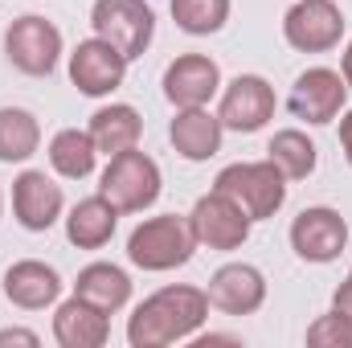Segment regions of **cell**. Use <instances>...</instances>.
<instances>
[{
  "label": "cell",
  "mask_w": 352,
  "mask_h": 348,
  "mask_svg": "<svg viewBox=\"0 0 352 348\" xmlns=\"http://www.w3.org/2000/svg\"><path fill=\"white\" fill-rule=\"evenodd\" d=\"M209 320V295L201 287H160L148 295L131 320H127V345L131 348H168L180 340H192L201 324Z\"/></svg>",
  "instance_id": "obj_1"
},
{
  "label": "cell",
  "mask_w": 352,
  "mask_h": 348,
  "mask_svg": "<svg viewBox=\"0 0 352 348\" xmlns=\"http://www.w3.org/2000/svg\"><path fill=\"white\" fill-rule=\"evenodd\" d=\"M197 250V238L188 230V217H176V213H160V217H148L131 230L127 238V259L140 270H152V274H164L176 270L192 259Z\"/></svg>",
  "instance_id": "obj_2"
},
{
  "label": "cell",
  "mask_w": 352,
  "mask_h": 348,
  "mask_svg": "<svg viewBox=\"0 0 352 348\" xmlns=\"http://www.w3.org/2000/svg\"><path fill=\"white\" fill-rule=\"evenodd\" d=\"M160 184H164L160 180V164L148 152H140V148L111 156L102 176H98V193L119 213H144V209H152L156 197H160Z\"/></svg>",
  "instance_id": "obj_3"
},
{
  "label": "cell",
  "mask_w": 352,
  "mask_h": 348,
  "mask_svg": "<svg viewBox=\"0 0 352 348\" xmlns=\"http://www.w3.org/2000/svg\"><path fill=\"white\" fill-rule=\"evenodd\" d=\"M217 193H226L250 221H266L283 209L287 201V176L278 173L270 160H250V164H230L213 180Z\"/></svg>",
  "instance_id": "obj_4"
},
{
  "label": "cell",
  "mask_w": 352,
  "mask_h": 348,
  "mask_svg": "<svg viewBox=\"0 0 352 348\" xmlns=\"http://www.w3.org/2000/svg\"><path fill=\"white\" fill-rule=\"evenodd\" d=\"M90 25H94V37L111 41L127 62L144 58L156 37V12L148 0H94Z\"/></svg>",
  "instance_id": "obj_5"
},
{
  "label": "cell",
  "mask_w": 352,
  "mask_h": 348,
  "mask_svg": "<svg viewBox=\"0 0 352 348\" xmlns=\"http://www.w3.org/2000/svg\"><path fill=\"white\" fill-rule=\"evenodd\" d=\"M4 58L29 78H50L62 58V29L45 17H16L4 29Z\"/></svg>",
  "instance_id": "obj_6"
},
{
  "label": "cell",
  "mask_w": 352,
  "mask_h": 348,
  "mask_svg": "<svg viewBox=\"0 0 352 348\" xmlns=\"http://www.w3.org/2000/svg\"><path fill=\"white\" fill-rule=\"evenodd\" d=\"M250 217L242 213V205H234L226 193H205L192 213H188V230L197 238V246H209V250H242L246 238H250Z\"/></svg>",
  "instance_id": "obj_7"
},
{
  "label": "cell",
  "mask_w": 352,
  "mask_h": 348,
  "mask_svg": "<svg viewBox=\"0 0 352 348\" xmlns=\"http://www.w3.org/2000/svg\"><path fill=\"white\" fill-rule=\"evenodd\" d=\"M283 37L299 54H328L344 37V12L336 0H299L283 17Z\"/></svg>",
  "instance_id": "obj_8"
},
{
  "label": "cell",
  "mask_w": 352,
  "mask_h": 348,
  "mask_svg": "<svg viewBox=\"0 0 352 348\" xmlns=\"http://www.w3.org/2000/svg\"><path fill=\"white\" fill-rule=\"evenodd\" d=\"M274 87L266 83L263 74H238L230 87H221V107H217V119L226 131H242V135H254L263 131L266 123L274 119Z\"/></svg>",
  "instance_id": "obj_9"
},
{
  "label": "cell",
  "mask_w": 352,
  "mask_h": 348,
  "mask_svg": "<svg viewBox=\"0 0 352 348\" xmlns=\"http://www.w3.org/2000/svg\"><path fill=\"white\" fill-rule=\"evenodd\" d=\"M123 78H127V58L111 41L87 37V41L74 45V54H70V83L82 90L87 98L115 94V90L123 87Z\"/></svg>",
  "instance_id": "obj_10"
},
{
  "label": "cell",
  "mask_w": 352,
  "mask_h": 348,
  "mask_svg": "<svg viewBox=\"0 0 352 348\" xmlns=\"http://www.w3.org/2000/svg\"><path fill=\"white\" fill-rule=\"evenodd\" d=\"M344 246H349V221L328 205H311L291 221V250L303 262H336Z\"/></svg>",
  "instance_id": "obj_11"
},
{
  "label": "cell",
  "mask_w": 352,
  "mask_h": 348,
  "mask_svg": "<svg viewBox=\"0 0 352 348\" xmlns=\"http://www.w3.org/2000/svg\"><path fill=\"white\" fill-rule=\"evenodd\" d=\"M344 94H349V83H344L340 70L311 66L291 87V111H295V119H303L311 127H324L344 111Z\"/></svg>",
  "instance_id": "obj_12"
},
{
  "label": "cell",
  "mask_w": 352,
  "mask_h": 348,
  "mask_svg": "<svg viewBox=\"0 0 352 348\" xmlns=\"http://www.w3.org/2000/svg\"><path fill=\"white\" fill-rule=\"evenodd\" d=\"M205 295H209V307L226 316H254L266 303V274L250 262H226L213 270Z\"/></svg>",
  "instance_id": "obj_13"
},
{
  "label": "cell",
  "mask_w": 352,
  "mask_h": 348,
  "mask_svg": "<svg viewBox=\"0 0 352 348\" xmlns=\"http://www.w3.org/2000/svg\"><path fill=\"white\" fill-rule=\"evenodd\" d=\"M62 184L54 176H45L41 168H25L12 180V213L29 234H45L58 217H62Z\"/></svg>",
  "instance_id": "obj_14"
},
{
  "label": "cell",
  "mask_w": 352,
  "mask_h": 348,
  "mask_svg": "<svg viewBox=\"0 0 352 348\" xmlns=\"http://www.w3.org/2000/svg\"><path fill=\"white\" fill-rule=\"evenodd\" d=\"M221 90V66L205 54H180L164 70V98L180 107H205Z\"/></svg>",
  "instance_id": "obj_15"
},
{
  "label": "cell",
  "mask_w": 352,
  "mask_h": 348,
  "mask_svg": "<svg viewBox=\"0 0 352 348\" xmlns=\"http://www.w3.org/2000/svg\"><path fill=\"white\" fill-rule=\"evenodd\" d=\"M4 299L21 312H41L50 303H58L62 295V274L50 266V262H37V259H21L4 270Z\"/></svg>",
  "instance_id": "obj_16"
},
{
  "label": "cell",
  "mask_w": 352,
  "mask_h": 348,
  "mask_svg": "<svg viewBox=\"0 0 352 348\" xmlns=\"http://www.w3.org/2000/svg\"><path fill=\"white\" fill-rule=\"evenodd\" d=\"M221 119L209 115L205 107H180L176 119L168 123V140H173L176 156L201 164V160H213L221 152Z\"/></svg>",
  "instance_id": "obj_17"
},
{
  "label": "cell",
  "mask_w": 352,
  "mask_h": 348,
  "mask_svg": "<svg viewBox=\"0 0 352 348\" xmlns=\"http://www.w3.org/2000/svg\"><path fill=\"white\" fill-rule=\"evenodd\" d=\"M54 340L62 348H102L111 340V316L87 299L70 295L54 312Z\"/></svg>",
  "instance_id": "obj_18"
},
{
  "label": "cell",
  "mask_w": 352,
  "mask_h": 348,
  "mask_svg": "<svg viewBox=\"0 0 352 348\" xmlns=\"http://www.w3.org/2000/svg\"><path fill=\"white\" fill-rule=\"evenodd\" d=\"M87 131H90V140H94V148L111 160V156H119V152L140 148L144 119H140L135 107H127V102H111V107H98V111L90 115Z\"/></svg>",
  "instance_id": "obj_19"
},
{
  "label": "cell",
  "mask_w": 352,
  "mask_h": 348,
  "mask_svg": "<svg viewBox=\"0 0 352 348\" xmlns=\"http://www.w3.org/2000/svg\"><path fill=\"white\" fill-rule=\"evenodd\" d=\"M115 226H119V209L94 193V197H82L70 213H66V238L70 246L78 250H102L111 238H115Z\"/></svg>",
  "instance_id": "obj_20"
},
{
  "label": "cell",
  "mask_w": 352,
  "mask_h": 348,
  "mask_svg": "<svg viewBox=\"0 0 352 348\" xmlns=\"http://www.w3.org/2000/svg\"><path fill=\"white\" fill-rule=\"evenodd\" d=\"M74 295L87 299V303H94L98 312L115 316V312H123L127 299H131V279H127V270L115 266V262H90V266L78 270V279H74Z\"/></svg>",
  "instance_id": "obj_21"
},
{
  "label": "cell",
  "mask_w": 352,
  "mask_h": 348,
  "mask_svg": "<svg viewBox=\"0 0 352 348\" xmlns=\"http://www.w3.org/2000/svg\"><path fill=\"white\" fill-rule=\"evenodd\" d=\"M41 148V123L25 107H0V164H25Z\"/></svg>",
  "instance_id": "obj_22"
},
{
  "label": "cell",
  "mask_w": 352,
  "mask_h": 348,
  "mask_svg": "<svg viewBox=\"0 0 352 348\" xmlns=\"http://www.w3.org/2000/svg\"><path fill=\"white\" fill-rule=\"evenodd\" d=\"M266 160L287 176V180H307V176L316 173L320 152H316V144L307 140V131H299V127H283V131L270 135V144H266Z\"/></svg>",
  "instance_id": "obj_23"
},
{
  "label": "cell",
  "mask_w": 352,
  "mask_h": 348,
  "mask_svg": "<svg viewBox=\"0 0 352 348\" xmlns=\"http://www.w3.org/2000/svg\"><path fill=\"white\" fill-rule=\"evenodd\" d=\"M94 160H98V148H94L90 131L62 127L50 140V164H54V173L66 176V180H87L94 173Z\"/></svg>",
  "instance_id": "obj_24"
},
{
  "label": "cell",
  "mask_w": 352,
  "mask_h": 348,
  "mask_svg": "<svg viewBox=\"0 0 352 348\" xmlns=\"http://www.w3.org/2000/svg\"><path fill=\"white\" fill-rule=\"evenodd\" d=\"M173 21L192 37H209L230 21V0H173Z\"/></svg>",
  "instance_id": "obj_25"
},
{
  "label": "cell",
  "mask_w": 352,
  "mask_h": 348,
  "mask_svg": "<svg viewBox=\"0 0 352 348\" xmlns=\"http://www.w3.org/2000/svg\"><path fill=\"white\" fill-rule=\"evenodd\" d=\"M307 345H328V348H352V320L340 312H328L320 316L311 328H307Z\"/></svg>",
  "instance_id": "obj_26"
},
{
  "label": "cell",
  "mask_w": 352,
  "mask_h": 348,
  "mask_svg": "<svg viewBox=\"0 0 352 348\" xmlns=\"http://www.w3.org/2000/svg\"><path fill=\"white\" fill-rule=\"evenodd\" d=\"M4 345L37 348V345H41V336H37V332H29V328H4V332H0V348H4Z\"/></svg>",
  "instance_id": "obj_27"
},
{
  "label": "cell",
  "mask_w": 352,
  "mask_h": 348,
  "mask_svg": "<svg viewBox=\"0 0 352 348\" xmlns=\"http://www.w3.org/2000/svg\"><path fill=\"white\" fill-rule=\"evenodd\" d=\"M332 312H340V316H349L352 320V270L344 274V283H340L336 295H332Z\"/></svg>",
  "instance_id": "obj_28"
},
{
  "label": "cell",
  "mask_w": 352,
  "mask_h": 348,
  "mask_svg": "<svg viewBox=\"0 0 352 348\" xmlns=\"http://www.w3.org/2000/svg\"><path fill=\"white\" fill-rule=\"evenodd\" d=\"M340 148H344V160L352 164V111H344L340 119Z\"/></svg>",
  "instance_id": "obj_29"
},
{
  "label": "cell",
  "mask_w": 352,
  "mask_h": 348,
  "mask_svg": "<svg viewBox=\"0 0 352 348\" xmlns=\"http://www.w3.org/2000/svg\"><path fill=\"white\" fill-rule=\"evenodd\" d=\"M340 74H344V83L352 87V41L344 45V54H340Z\"/></svg>",
  "instance_id": "obj_30"
},
{
  "label": "cell",
  "mask_w": 352,
  "mask_h": 348,
  "mask_svg": "<svg viewBox=\"0 0 352 348\" xmlns=\"http://www.w3.org/2000/svg\"><path fill=\"white\" fill-rule=\"evenodd\" d=\"M0 213H4V197H0Z\"/></svg>",
  "instance_id": "obj_31"
}]
</instances>
